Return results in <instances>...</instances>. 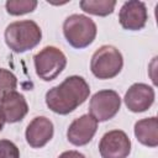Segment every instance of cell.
I'll use <instances>...</instances> for the list:
<instances>
[{"mask_svg":"<svg viewBox=\"0 0 158 158\" xmlns=\"http://www.w3.org/2000/svg\"><path fill=\"white\" fill-rule=\"evenodd\" d=\"M89 94L90 88L86 80L79 75H72L47 91L46 104L53 112L67 115L81 105Z\"/></svg>","mask_w":158,"mask_h":158,"instance_id":"cell-1","label":"cell"},{"mask_svg":"<svg viewBox=\"0 0 158 158\" xmlns=\"http://www.w3.org/2000/svg\"><path fill=\"white\" fill-rule=\"evenodd\" d=\"M41 38L42 31L32 20L12 22L5 30V42L16 53H23L35 48L41 42Z\"/></svg>","mask_w":158,"mask_h":158,"instance_id":"cell-2","label":"cell"},{"mask_svg":"<svg viewBox=\"0 0 158 158\" xmlns=\"http://www.w3.org/2000/svg\"><path fill=\"white\" fill-rule=\"evenodd\" d=\"M96 31L95 22L85 15L73 14L63 23V33L67 42L78 49L91 44L96 37Z\"/></svg>","mask_w":158,"mask_h":158,"instance_id":"cell-3","label":"cell"},{"mask_svg":"<svg viewBox=\"0 0 158 158\" xmlns=\"http://www.w3.org/2000/svg\"><path fill=\"white\" fill-rule=\"evenodd\" d=\"M123 67V58L121 52L114 46H101L91 57V73L99 79L115 78Z\"/></svg>","mask_w":158,"mask_h":158,"instance_id":"cell-4","label":"cell"},{"mask_svg":"<svg viewBox=\"0 0 158 158\" xmlns=\"http://www.w3.org/2000/svg\"><path fill=\"white\" fill-rule=\"evenodd\" d=\"M33 63L36 74L40 77V79L51 81L63 72L67 65V58L60 49L48 46L35 54Z\"/></svg>","mask_w":158,"mask_h":158,"instance_id":"cell-5","label":"cell"},{"mask_svg":"<svg viewBox=\"0 0 158 158\" xmlns=\"http://www.w3.org/2000/svg\"><path fill=\"white\" fill-rule=\"evenodd\" d=\"M121 107V98L114 90H100L93 95L89 104V112L96 121L112 118Z\"/></svg>","mask_w":158,"mask_h":158,"instance_id":"cell-6","label":"cell"},{"mask_svg":"<svg viewBox=\"0 0 158 158\" xmlns=\"http://www.w3.org/2000/svg\"><path fill=\"white\" fill-rule=\"evenodd\" d=\"M99 152L102 158H127L131 152V141L121 130L109 131L100 139Z\"/></svg>","mask_w":158,"mask_h":158,"instance_id":"cell-7","label":"cell"},{"mask_svg":"<svg viewBox=\"0 0 158 158\" xmlns=\"http://www.w3.org/2000/svg\"><path fill=\"white\" fill-rule=\"evenodd\" d=\"M147 19H148V14L144 2L137 0L126 1L122 5L118 14V20L121 26L128 31L142 30L146 26Z\"/></svg>","mask_w":158,"mask_h":158,"instance_id":"cell-8","label":"cell"},{"mask_svg":"<svg viewBox=\"0 0 158 158\" xmlns=\"http://www.w3.org/2000/svg\"><path fill=\"white\" fill-rule=\"evenodd\" d=\"M98 130V121L88 115L75 118L68 127L67 138L74 146H84L89 143Z\"/></svg>","mask_w":158,"mask_h":158,"instance_id":"cell-9","label":"cell"},{"mask_svg":"<svg viewBox=\"0 0 158 158\" xmlns=\"http://www.w3.org/2000/svg\"><path fill=\"white\" fill-rule=\"evenodd\" d=\"M0 112L5 122L15 123L21 121L28 112V105L25 96L16 90L7 93L0 99Z\"/></svg>","mask_w":158,"mask_h":158,"instance_id":"cell-10","label":"cell"},{"mask_svg":"<svg viewBox=\"0 0 158 158\" xmlns=\"http://www.w3.org/2000/svg\"><path fill=\"white\" fill-rule=\"evenodd\" d=\"M123 100L130 111L143 112L148 110L154 101V89L147 84L136 83L128 88Z\"/></svg>","mask_w":158,"mask_h":158,"instance_id":"cell-11","label":"cell"},{"mask_svg":"<svg viewBox=\"0 0 158 158\" xmlns=\"http://www.w3.org/2000/svg\"><path fill=\"white\" fill-rule=\"evenodd\" d=\"M53 132L52 121L44 116H37L28 123L25 136L27 143L32 148H41L52 139Z\"/></svg>","mask_w":158,"mask_h":158,"instance_id":"cell-12","label":"cell"},{"mask_svg":"<svg viewBox=\"0 0 158 158\" xmlns=\"http://www.w3.org/2000/svg\"><path fill=\"white\" fill-rule=\"evenodd\" d=\"M135 136L138 142L147 147L158 146V121L157 117H147L139 120L135 125Z\"/></svg>","mask_w":158,"mask_h":158,"instance_id":"cell-13","label":"cell"},{"mask_svg":"<svg viewBox=\"0 0 158 158\" xmlns=\"http://www.w3.org/2000/svg\"><path fill=\"white\" fill-rule=\"evenodd\" d=\"M116 6L114 0H83L80 1V7L84 12L95 16H107L112 14Z\"/></svg>","mask_w":158,"mask_h":158,"instance_id":"cell-14","label":"cell"},{"mask_svg":"<svg viewBox=\"0 0 158 158\" xmlns=\"http://www.w3.org/2000/svg\"><path fill=\"white\" fill-rule=\"evenodd\" d=\"M5 7L7 14L14 16L25 15L32 12L37 7L36 0H9L5 2Z\"/></svg>","mask_w":158,"mask_h":158,"instance_id":"cell-15","label":"cell"},{"mask_svg":"<svg viewBox=\"0 0 158 158\" xmlns=\"http://www.w3.org/2000/svg\"><path fill=\"white\" fill-rule=\"evenodd\" d=\"M17 86V79L15 74L5 68H0V99L10 91H14Z\"/></svg>","mask_w":158,"mask_h":158,"instance_id":"cell-16","label":"cell"},{"mask_svg":"<svg viewBox=\"0 0 158 158\" xmlns=\"http://www.w3.org/2000/svg\"><path fill=\"white\" fill-rule=\"evenodd\" d=\"M0 158H20L17 146L9 139H0Z\"/></svg>","mask_w":158,"mask_h":158,"instance_id":"cell-17","label":"cell"},{"mask_svg":"<svg viewBox=\"0 0 158 158\" xmlns=\"http://www.w3.org/2000/svg\"><path fill=\"white\" fill-rule=\"evenodd\" d=\"M58 158H85V156L79 153L78 151H67L63 152Z\"/></svg>","mask_w":158,"mask_h":158,"instance_id":"cell-18","label":"cell"},{"mask_svg":"<svg viewBox=\"0 0 158 158\" xmlns=\"http://www.w3.org/2000/svg\"><path fill=\"white\" fill-rule=\"evenodd\" d=\"M4 123H5V120H4V117H2V115H1V112H0V131H1L2 127H4Z\"/></svg>","mask_w":158,"mask_h":158,"instance_id":"cell-19","label":"cell"}]
</instances>
